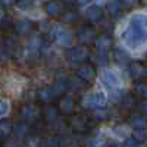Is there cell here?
I'll return each mask as SVG.
<instances>
[{"label": "cell", "mask_w": 147, "mask_h": 147, "mask_svg": "<svg viewBox=\"0 0 147 147\" xmlns=\"http://www.w3.org/2000/svg\"><path fill=\"white\" fill-rule=\"evenodd\" d=\"M128 74L129 77L137 81V82H141L147 78V66L144 65V62H140V60H134L128 65Z\"/></svg>", "instance_id": "8992f818"}, {"label": "cell", "mask_w": 147, "mask_h": 147, "mask_svg": "<svg viewBox=\"0 0 147 147\" xmlns=\"http://www.w3.org/2000/svg\"><path fill=\"white\" fill-rule=\"evenodd\" d=\"M115 60H116V63L121 65V66H124V65H129L128 63V60H129V55L128 52L125 50V49H122V47H116L115 49Z\"/></svg>", "instance_id": "cb8c5ba5"}, {"label": "cell", "mask_w": 147, "mask_h": 147, "mask_svg": "<svg viewBox=\"0 0 147 147\" xmlns=\"http://www.w3.org/2000/svg\"><path fill=\"white\" fill-rule=\"evenodd\" d=\"M121 3L127 9H134V7H137V6L141 5V0H121Z\"/></svg>", "instance_id": "f1b7e54d"}, {"label": "cell", "mask_w": 147, "mask_h": 147, "mask_svg": "<svg viewBox=\"0 0 147 147\" xmlns=\"http://www.w3.org/2000/svg\"><path fill=\"white\" fill-rule=\"evenodd\" d=\"M93 122L94 119L87 116V115H82V113H75L71 116V129L72 132L75 134H87L91 128H93Z\"/></svg>", "instance_id": "7a4b0ae2"}, {"label": "cell", "mask_w": 147, "mask_h": 147, "mask_svg": "<svg viewBox=\"0 0 147 147\" xmlns=\"http://www.w3.org/2000/svg\"><path fill=\"white\" fill-rule=\"evenodd\" d=\"M10 24H12L10 16L6 13V10H5V9H2V28H3V30L10 28Z\"/></svg>", "instance_id": "83f0119b"}, {"label": "cell", "mask_w": 147, "mask_h": 147, "mask_svg": "<svg viewBox=\"0 0 147 147\" xmlns=\"http://www.w3.org/2000/svg\"><path fill=\"white\" fill-rule=\"evenodd\" d=\"M107 147H118V144H109Z\"/></svg>", "instance_id": "f35d334b"}, {"label": "cell", "mask_w": 147, "mask_h": 147, "mask_svg": "<svg viewBox=\"0 0 147 147\" xmlns=\"http://www.w3.org/2000/svg\"><path fill=\"white\" fill-rule=\"evenodd\" d=\"M59 115L60 113H59L57 106H53V105H49L46 107V110L43 112V116H44L47 124H52V122H55L56 119H59Z\"/></svg>", "instance_id": "7402d4cb"}, {"label": "cell", "mask_w": 147, "mask_h": 147, "mask_svg": "<svg viewBox=\"0 0 147 147\" xmlns=\"http://www.w3.org/2000/svg\"><path fill=\"white\" fill-rule=\"evenodd\" d=\"M77 37H78V40H80L81 46L85 47V46L94 44L99 35H96V30H94L91 25H82V27L78 30Z\"/></svg>", "instance_id": "52a82bcc"}, {"label": "cell", "mask_w": 147, "mask_h": 147, "mask_svg": "<svg viewBox=\"0 0 147 147\" xmlns=\"http://www.w3.org/2000/svg\"><path fill=\"white\" fill-rule=\"evenodd\" d=\"M15 32L21 37H25V35H30L34 30V24L28 19H21V21H16L15 22Z\"/></svg>", "instance_id": "ac0fdd59"}, {"label": "cell", "mask_w": 147, "mask_h": 147, "mask_svg": "<svg viewBox=\"0 0 147 147\" xmlns=\"http://www.w3.org/2000/svg\"><path fill=\"white\" fill-rule=\"evenodd\" d=\"M13 127L12 122L7 119H2V124H0V136H2V141L5 143L6 138H9L12 134H13Z\"/></svg>", "instance_id": "603a6c76"}, {"label": "cell", "mask_w": 147, "mask_h": 147, "mask_svg": "<svg viewBox=\"0 0 147 147\" xmlns=\"http://www.w3.org/2000/svg\"><path fill=\"white\" fill-rule=\"evenodd\" d=\"M137 93H138L141 97L147 99V82H144V81L138 82V85H137Z\"/></svg>", "instance_id": "4dcf8cb0"}, {"label": "cell", "mask_w": 147, "mask_h": 147, "mask_svg": "<svg viewBox=\"0 0 147 147\" xmlns=\"http://www.w3.org/2000/svg\"><path fill=\"white\" fill-rule=\"evenodd\" d=\"M112 37L107 35V34H100L99 37H97V40L94 43L96 46V50L97 52H103V53H109V50L112 49Z\"/></svg>", "instance_id": "9a60e30c"}, {"label": "cell", "mask_w": 147, "mask_h": 147, "mask_svg": "<svg viewBox=\"0 0 147 147\" xmlns=\"http://www.w3.org/2000/svg\"><path fill=\"white\" fill-rule=\"evenodd\" d=\"M88 57H90L88 50H87L84 46L71 47V49H68V52H66V59L69 60L71 63H74V65H81V63H84Z\"/></svg>", "instance_id": "277c9868"}, {"label": "cell", "mask_w": 147, "mask_h": 147, "mask_svg": "<svg viewBox=\"0 0 147 147\" xmlns=\"http://www.w3.org/2000/svg\"><path fill=\"white\" fill-rule=\"evenodd\" d=\"M19 115L22 116L24 121H27V122H38L43 112L37 107L35 105L32 103H27V105H22L21 109H19Z\"/></svg>", "instance_id": "5b68a950"}, {"label": "cell", "mask_w": 147, "mask_h": 147, "mask_svg": "<svg viewBox=\"0 0 147 147\" xmlns=\"http://www.w3.org/2000/svg\"><path fill=\"white\" fill-rule=\"evenodd\" d=\"M85 85H87V82H84V81L80 80L78 77L69 80V88H74L75 91H81V90H84V88H85Z\"/></svg>", "instance_id": "484cf974"}, {"label": "cell", "mask_w": 147, "mask_h": 147, "mask_svg": "<svg viewBox=\"0 0 147 147\" xmlns=\"http://www.w3.org/2000/svg\"><path fill=\"white\" fill-rule=\"evenodd\" d=\"M30 132H31V125H30V122H27V121L18 122V124L13 127V136H15V138L18 141L25 140L30 136Z\"/></svg>", "instance_id": "2e32d148"}, {"label": "cell", "mask_w": 147, "mask_h": 147, "mask_svg": "<svg viewBox=\"0 0 147 147\" xmlns=\"http://www.w3.org/2000/svg\"><path fill=\"white\" fill-rule=\"evenodd\" d=\"M137 109L140 110V113H143V115H146V116H147V99L140 100V103H138V107H137Z\"/></svg>", "instance_id": "d6a6232c"}, {"label": "cell", "mask_w": 147, "mask_h": 147, "mask_svg": "<svg viewBox=\"0 0 147 147\" xmlns=\"http://www.w3.org/2000/svg\"><path fill=\"white\" fill-rule=\"evenodd\" d=\"M34 5V0H16V6L21 9H30Z\"/></svg>", "instance_id": "1f68e13d"}, {"label": "cell", "mask_w": 147, "mask_h": 147, "mask_svg": "<svg viewBox=\"0 0 147 147\" xmlns=\"http://www.w3.org/2000/svg\"><path fill=\"white\" fill-rule=\"evenodd\" d=\"M62 21L66 22V24H74V22H77L78 21V13L75 10H66L65 13L62 15Z\"/></svg>", "instance_id": "4316f807"}, {"label": "cell", "mask_w": 147, "mask_h": 147, "mask_svg": "<svg viewBox=\"0 0 147 147\" xmlns=\"http://www.w3.org/2000/svg\"><path fill=\"white\" fill-rule=\"evenodd\" d=\"M85 16L91 24H97V22H102L105 18V10L97 6V5H91L87 10H85Z\"/></svg>", "instance_id": "7c38bea8"}, {"label": "cell", "mask_w": 147, "mask_h": 147, "mask_svg": "<svg viewBox=\"0 0 147 147\" xmlns=\"http://www.w3.org/2000/svg\"><path fill=\"white\" fill-rule=\"evenodd\" d=\"M77 2H78L80 5H85V3H90L91 0H77Z\"/></svg>", "instance_id": "8d00e7d4"}, {"label": "cell", "mask_w": 147, "mask_h": 147, "mask_svg": "<svg viewBox=\"0 0 147 147\" xmlns=\"http://www.w3.org/2000/svg\"><path fill=\"white\" fill-rule=\"evenodd\" d=\"M55 96H56V99H60V97H63L66 96V91L69 90V81L66 80H57L53 82V85H50Z\"/></svg>", "instance_id": "ffe728a7"}, {"label": "cell", "mask_w": 147, "mask_h": 147, "mask_svg": "<svg viewBox=\"0 0 147 147\" xmlns=\"http://www.w3.org/2000/svg\"><path fill=\"white\" fill-rule=\"evenodd\" d=\"M106 96L103 93H90L84 97L81 100V106L87 110H100V109H105L106 106Z\"/></svg>", "instance_id": "3957f363"}, {"label": "cell", "mask_w": 147, "mask_h": 147, "mask_svg": "<svg viewBox=\"0 0 147 147\" xmlns=\"http://www.w3.org/2000/svg\"><path fill=\"white\" fill-rule=\"evenodd\" d=\"M77 77L80 80H82L84 82H93L94 78H96V69L91 66V65H81L78 69H77Z\"/></svg>", "instance_id": "8fae6325"}, {"label": "cell", "mask_w": 147, "mask_h": 147, "mask_svg": "<svg viewBox=\"0 0 147 147\" xmlns=\"http://www.w3.org/2000/svg\"><path fill=\"white\" fill-rule=\"evenodd\" d=\"M62 2L65 3V5H68V6H71V5H74L77 2V0H62Z\"/></svg>", "instance_id": "d590c367"}, {"label": "cell", "mask_w": 147, "mask_h": 147, "mask_svg": "<svg viewBox=\"0 0 147 147\" xmlns=\"http://www.w3.org/2000/svg\"><path fill=\"white\" fill-rule=\"evenodd\" d=\"M128 124L136 129V131H146L147 129V116L143 113H137V115H132L128 119Z\"/></svg>", "instance_id": "e0dca14e"}, {"label": "cell", "mask_w": 147, "mask_h": 147, "mask_svg": "<svg viewBox=\"0 0 147 147\" xmlns=\"http://www.w3.org/2000/svg\"><path fill=\"white\" fill-rule=\"evenodd\" d=\"M62 3H63L62 0H50L49 3H46V12H47V15L52 16V18L62 16L65 13Z\"/></svg>", "instance_id": "4fadbf2b"}, {"label": "cell", "mask_w": 147, "mask_h": 147, "mask_svg": "<svg viewBox=\"0 0 147 147\" xmlns=\"http://www.w3.org/2000/svg\"><path fill=\"white\" fill-rule=\"evenodd\" d=\"M122 147H140V143H138V140H137L136 137H128V138L124 141Z\"/></svg>", "instance_id": "f546056e"}, {"label": "cell", "mask_w": 147, "mask_h": 147, "mask_svg": "<svg viewBox=\"0 0 147 147\" xmlns=\"http://www.w3.org/2000/svg\"><path fill=\"white\" fill-rule=\"evenodd\" d=\"M124 41L129 47H138L147 40V16L136 15L129 21V25L122 34Z\"/></svg>", "instance_id": "6da1fadb"}, {"label": "cell", "mask_w": 147, "mask_h": 147, "mask_svg": "<svg viewBox=\"0 0 147 147\" xmlns=\"http://www.w3.org/2000/svg\"><path fill=\"white\" fill-rule=\"evenodd\" d=\"M122 10H124V6H122L121 0H110L106 5V12L110 18L118 19L122 15Z\"/></svg>", "instance_id": "d6986e66"}, {"label": "cell", "mask_w": 147, "mask_h": 147, "mask_svg": "<svg viewBox=\"0 0 147 147\" xmlns=\"http://www.w3.org/2000/svg\"><path fill=\"white\" fill-rule=\"evenodd\" d=\"M7 109H9V105H7L5 100L0 102V115H2V119H5V116H6V113H7Z\"/></svg>", "instance_id": "836d02e7"}, {"label": "cell", "mask_w": 147, "mask_h": 147, "mask_svg": "<svg viewBox=\"0 0 147 147\" xmlns=\"http://www.w3.org/2000/svg\"><path fill=\"white\" fill-rule=\"evenodd\" d=\"M102 82L106 85L107 88H110V90H118L119 87H121V80H119V77L116 75L115 72H112V71H109V69H106V71H103L102 72Z\"/></svg>", "instance_id": "30bf717a"}, {"label": "cell", "mask_w": 147, "mask_h": 147, "mask_svg": "<svg viewBox=\"0 0 147 147\" xmlns=\"http://www.w3.org/2000/svg\"><path fill=\"white\" fill-rule=\"evenodd\" d=\"M43 46H44L43 38L37 35V37H34V38H31V40H30V43H28V46H27V53H28V55H31V56L38 55V53L41 52Z\"/></svg>", "instance_id": "44dd1931"}, {"label": "cell", "mask_w": 147, "mask_h": 147, "mask_svg": "<svg viewBox=\"0 0 147 147\" xmlns=\"http://www.w3.org/2000/svg\"><path fill=\"white\" fill-rule=\"evenodd\" d=\"M91 60L96 63V65H106L107 63V53H103V52H97L91 56Z\"/></svg>", "instance_id": "d4e9b609"}, {"label": "cell", "mask_w": 147, "mask_h": 147, "mask_svg": "<svg viewBox=\"0 0 147 147\" xmlns=\"http://www.w3.org/2000/svg\"><path fill=\"white\" fill-rule=\"evenodd\" d=\"M37 100H38L40 103L43 105H52L55 100H56V96L52 90V87H41L38 88V91H37Z\"/></svg>", "instance_id": "5bb4252c"}, {"label": "cell", "mask_w": 147, "mask_h": 147, "mask_svg": "<svg viewBox=\"0 0 147 147\" xmlns=\"http://www.w3.org/2000/svg\"><path fill=\"white\" fill-rule=\"evenodd\" d=\"M57 109L59 113L62 116H72L75 115L74 110H75V100L72 99L71 96H63L57 100Z\"/></svg>", "instance_id": "9c48e42d"}, {"label": "cell", "mask_w": 147, "mask_h": 147, "mask_svg": "<svg viewBox=\"0 0 147 147\" xmlns=\"http://www.w3.org/2000/svg\"><path fill=\"white\" fill-rule=\"evenodd\" d=\"M53 40L60 47H71V44L74 41V37H72V32L69 30L62 28V27H57L53 31Z\"/></svg>", "instance_id": "ba28073f"}, {"label": "cell", "mask_w": 147, "mask_h": 147, "mask_svg": "<svg viewBox=\"0 0 147 147\" xmlns=\"http://www.w3.org/2000/svg\"><path fill=\"white\" fill-rule=\"evenodd\" d=\"M146 59H147V56H146Z\"/></svg>", "instance_id": "ab89813d"}, {"label": "cell", "mask_w": 147, "mask_h": 147, "mask_svg": "<svg viewBox=\"0 0 147 147\" xmlns=\"http://www.w3.org/2000/svg\"><path fill=\"white\" fill-rule=\"evenodd\" d=\"M141 138H147V129L146 131H141Z\"/></svg>", "instance_id": "74e56055"}, {"label": "cell", "mask_w": 147, "mask_h": 147, "mask_svg": "<svg viewBox=\"0 0 147 147\" xmlns=\"http://www.w3.org/2000/svg\"><path fill=\"white\" fill-rule=\"evenodd\" d=\"M12 5H16V0H2V9L5 10L7 6H12Z\"/></svg>", "instance_id": "e575fe53"}]
</instances>
